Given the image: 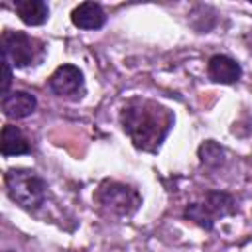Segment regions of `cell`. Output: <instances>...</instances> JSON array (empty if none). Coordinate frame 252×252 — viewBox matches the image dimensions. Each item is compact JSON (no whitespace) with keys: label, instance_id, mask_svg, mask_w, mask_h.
<instances>
[{"label":"cell","instance_id":"6da1fadb","mask_svg":"<svg viewBox=\"0 0 252 252\" xmlns=\"http://www.w3.org/2000/svg\"><path fill=\"white\" fill-rule=\"evenodd\" d=\"M173 122V112L150 98H132L120 110V124L126 136L138 150L152 154L159 150Z\"/></svg>","mask_w":252,"mask_h":252},{"label":"cell","instance_id":"7a4b0ae2","mask_svg":"<svg viewBox=\"0 0 252 252\" xmlns=\"http://www.w3.org/2000/svg\"><path fill=\"white\" fill-rule=\"evenodd\" d=\"M4 185L8 197L26 211H35L45 201V193H47L45 179L33 169H26V167L8 169L4 173Z\"/></svg>","mask_w":252,"mask_h":252},{"label":"cell","instance_id":"3957f363","mask_svg":"<svg viewBox=\"0 0 252 252\" xmlns=\"http://www.w3.org/2000/svg\"><path fill=\"white\" fill-rule=\"evenodd\" d=\"M236 199L226 191H209L201 201L189 203L183 211V217L205 230H213L217 220L236 215Z\"/></svg>","mask_w":252,"mask_h":252},{"label":"cell","instance_id":"277c9868","mask_svg":"<svg viewBox=\"0 0 252 252\" xmlns=\"http://www.w3.org/2000/svg\"><path fill=\"white\" fill-rule=\"evenodd\" d=\"M94 201L114 217H132L142 207V195L136 187L114 179H104L94 191Z\"/></svg>","mask_w":252,"mask_h":252},{"label":"cell","instance_id":"5b68a950","mask_svg":"<svg viewBox=\"0 0 252 252\" xmlns=\"http://www.w3.org/2000/svg\"><path fill=\"white\" fill-rule=\"evenodd\" d=\"M45 45L26 32L6 30L2 33V57L12 63V67H28L43 59Z\"/></svg>","mask_w":252,"mask_h":252},{"label":"cell","instance_id":"8992f818","mask_svg":"<svg viewBox=\"0 0 252 252\" xmlns=\"http://www.w3.org/2000/svg\"><path fill=\"white\" fill-rule=\"evenodd\" d=\"M47 85H49L53 94H57V96H71V94H77L79 91H83L85 77H83V71L77 65L63 63V65H59L51 73Z\"/></svg>","mask_w":252,"mask_h":252},{"label":"cell","instance_id":"52a82bcc","mask_svg":"<svg viewBox=\"0 0 252 252\" xmlns=\"http://www.w3.org/2000/svg\"><path fill=\"white\" fill-rule=\"evenodd\" d=\"M207 73L209 79L220 85H232L242 77V67L236 59L224 55V53H217L209 59L207 63Z\"/></svg>","mask_w":252,"mask_h":252},{"label":"cell","instance_id":"ba28073f","mask_svg":"<svg viewBox=\"0 0 252 252\" xmlns=\"http://www.w3.org/2000/svg\"><path fill=\"white\" fill-rule=\"evenodd\" d=\"M35 108H37V98L28 91H10L8 94L2 96V112L8 118L14 120L28 118L30 114L35 112Z\"/></svg>","mask_w":252,"mask_h":252},{"label":"cell","instance_id":"9c48e42d","mask_svg":"<svg viewBox=\"0 0 252 252\" xmlns=\"http://www.w3.org/2000/svg\"><path fill=\"white\" fill-rule=\"evenodd\" d=\"M71 22L79 30H100L106 24V12L98 2H81L73 8Z\"/></svg>","mask_w":252,"mask_h":252},{"label":"cell","instance_id":"30bf717a","mask_svg":"<svg viewBox=\"0 0 252 252\" xmlns=\"http://www.w3.org/2000/svg\"><path fill=\"white\" fill-rule=\"evenodd\" d=\"M0 152L4 158H10V156H24V154H30L32 148H30V142L28 138L24 136V132L14 126V124H4L2 128V136H0Z\"/></svg>","mask_w":252,"mask_h":252},{"label":"cell","instance_id":"8fae6325","mask_svg":"<svg viewBox=\"0 0 252 252\" xmlns=\"http://www.w3.org/2000/svg\"><path fill=\"white\" fill-rule=\"evenodd\" d=\"M14 10L26 26H41L49 18V6L43 0H18Z\"/></svg>","mask_w":252,"mask_h":252},{"label":"cell","instance_id":"7c38bea8","mask_svg":"<svg viewBox=\"0 0 252 252\" xmlns=\"http://www.w3.org/2000/svg\"><path fill=\"white\" fill-rule=\"evenodd\" d=\"M199 159H201V165L209 169H219L224 163V148L215 140H207L199 146Z\"/></svg>","mask_w":252,"mask_h":252},{"label":"cell","instance_id":"4fadbf2b","mask_svg":"<svg viewBox=\"0 0 252 252\" xmlns=\"http://www.w3.org/2000/svg\"><path fill=\"white\" fill-rule=\"evenodd\" d=\"M2 71H4V75H2L0 91H2V96H4V94L10 93V85H12V63L8 59H4V57H2Z\"/></svg>","mask_w":252,"mask_h":252},{"label":"cell","instance_id":"5bb4252c","mask_svg":"<svg viewBox=\"0 0 252 252\" xmlns=\"http://www.w3.org/2000/svg\"><path fill=\"white\" fill-rule=\"evenodd\" d=\"M6 252H10V250H6Z\"/></svg>","mask_w":252,"mask_h":252}]
</instances>
